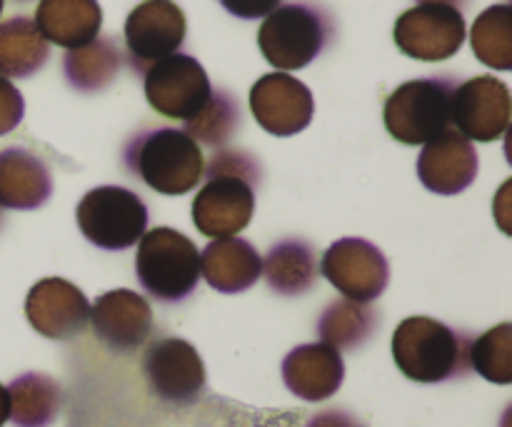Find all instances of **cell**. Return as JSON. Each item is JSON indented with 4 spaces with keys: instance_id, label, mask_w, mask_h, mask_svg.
I'll list each match as a JSON object with an SVG mask.
<instances>
[{
    "instance_id": "obj_1",
    "label": "cell",
    "mask_w": 512,
    "mask_h": 427,
    "mask_svg": "<svg viewBox=\"0 0 512 427\" xmlns=\"http://www.w3.org/2000/svg\"><path fill=\"white\" fill-rule=\"evenodd\" d=\"M470 343L473 338L468 333L453 330L435 318L415 315L395 328L390 350L405 378L435 385L468 375Z\"/></svg>"
},
{
    "instance_id": "obj_2",
    "label": "cell",
    "mask_w": 512,
    "mask_h": 427,
    "mask_svg": "<svg viewBox=\"0 0 512 427\" xmlns=\"http://www.w3.org/2000/svg\"><path fill=\"white\" fill-rule=\"evenodd\" d=\"M125 168L155 193L185 195L203 180L205 158L185 130L155 128L130 140Z\"/></svg>"
},
{
    "instance_id": "obj_3",
    "label": "cell",
    "mask_w": 512,
    "mask_h": 427,
    "mask_svg": "<svg viewBox=\"0 0 512 427\" xmlns=\"http://www.w3.org/2000/svg\"><path fill=\"white\" fill-rule=\"evenodd\" d=\"M135 275L145 293L160 303H180L200 280V253L173 228H153L138 240Z\"/></svg>"
},
{
    "instance_id": "obj_4",
    "label": "cell",
    "mask_w": 512,
    "mask_h": 427,
    "mask_svg": "<svg viewBox=\"0 0 512 427\" xmlns=\"http://www.w3.org/2000/svg\"><path fill=\"white\" fill-rule=\"evenodd\" d=\"M333 38V23L318 5L288 3L265 15L258 30L263 58L280 73L313 63Z\"/></svg>"
},
{
    "instance_id": "obj_5",
    "label": "cell",
    "mask_w": 512,
    "mask_h": 427,
    "mask_svg": "<svg viewBox=\"0 0 512 427\" xmlns=\"http://www.w3.org/2000/svg\"><path fill=\"white\" fill-rule=\"evenodd\" d=\"M455 78L408 80L385 100L383 120L388 133L403 145H425L450 125V100Z\"/></svg>"
},
{
    "instance_id": "obj_6",
    "label": "cell",
    "mask_w": 512,
    "mask_h": 427,
    "mask_svg": "<svg viewBox=\"0 0 512 427\" xmlns=\"http://www.w3.org/2000/svg\"><path fill=\"white\" fill-rule=\"evenodd\" d=\"M78 228L103 250H128L148 233V205L138 193L120 185L88 190L78 205Z\"/></svg>"
},
{
    "instance_id": "obj_7",
    "label": "cell",
    "mask_w": 512,
    "mask_h": 427,
    "mask_svg": "<svg viewBox=\"0 0 512 427\" xmlns=\"http://www.w3.org/2000/svg\"><path fill=\"white\" fill-rule=\"evenodd\" d=\"M145 98L155 113L173 120H190L205 108L213 85L203 65L185 53H173L143 73Z\"/></svg>"
},
{
    "instance_id": "obj_8",
    "label": "cell",
    "mask_w": 512,
    "mask_h": 427,
    "mask_svg": "<svg viewBox=\"0 0 512 427\" xmlns=\"http://www.w3.org/2000/svg\"><path fill=\"white\" fill-rule=\"evenodd\" d=\"M465 18L453 5L423 3L405 10L395 20L393 38L400 53L423 63H440L453 58L465 43Z\"/></svg>"
},
{
    "instance_id": "obj_9",
    "label": "cell",
    "mask_w": 512,
    "mask_h": 427,
    "mask_svg": "<svg viewBox=\"0 0 512 427\" xmlns=\"http://www.w3.org/2000/svg\"><path fill=\"white\" fill-rule=\"evenodd\" d=\"M143 375L150 393L168 405L198 403L205 390V365L183 338H160L145 348Z\"/></svg>"
},
{
    "instance_id": "obj_10",
    "label": "cell",
    "mask_w": 512,
    "mask_h": 427,
    "mask_svg": "<svg viewBox=\"0 0 512 427\" xmlns=\"http://www.w3.org/2000/svg\"><path fill=\"white\" fill-rule=\"evenodd\" d=\"M320 273L345 300L355 303L378 300L390 280L385 255L363 238L335 240L320 260Z\"/></svg>"
},
{
    "instance_id": "obj_11",
    "label": "cell",
    "mask_w": 512,
    "mask_h": 427,
    "mask_svg": "<svg viewBox=\"0 0 512 427\" xmlns=\"http://www.w3.org/2000/svg\"><path fill=\"white\" fill-rule=\"evenodd\" d=\"M188 23L173 0H143L125 20V48L135 73L143 75L150 65L178 53Z\"/></svg>"
},
{
    "instance_id": "obj_12",
    "label": "cell",
    "mask_w": 512,
    "mask_h": 427,
    "mask_svg": "<svg viewBox=\"0 0 512 427\" xmlns=\"http://www.w3.org/2000/svg\"><path fill=\"white\" fill-rule=\"evenodd\" d=\"M450 123L470 143H493L510 125V90L493 75H478L455 85L450 100Z\"/></svg>"
},
{
    "instance_id": "obj_13",
    "label": "cell",
    "mask_w": 512,
    "mask_h": 427,
    "mask_svg": "<svg viewBox=\"0 0 512 427\" xmlns=\"http://www.w3.org/2000/svg\"><path fill=\"white\" fill-rule=\"evenodd\" d=\"M255 213V188L235 175H213L193 200V223L205 238H235Z\"/></svg>"
},
{
    "instance_id": "obj_14",
    "label": "cell",
    "mask_w": 512,
    "mask_h": 427,
    "mask_svg": "<svg viewBox=\"0 0 512 427\" xmlns=\"http://www.w3.org/2000/svg\"><path fill=\"white\" fill-rule=\"evenodd\" d=\"M250 110L263 130L278 138L300 133L315 113L313 93L288 73H268L250 88Z\"/></svg>"
},
{
    "instance_id": "obj_15",
    "label": "cell",
    "mask_w": 512,
    "mask_h": 427,
    "mask_svg": "<svg viewBox=\"0 0 512 427\" xmlns=\"http://www.w3.org/2000/svg\"><path fill=\"white\" fill-rule=\"evenodd\" d=\"M25 318L43 338L70 340L90 323V303L70 280L45 278L30 288L25 298Z\"/></svg>"
},
{
    "instance_id": "obj_16",
    "label": "cell",
    "mask_w": 512,
    "mask_h": 427,
    "mask_svg": "<svg viewBox=\"0 0 512 427\" xmlns=\"http://www.w3.org/2000/svg\"><path fill=\"white\" fill-rule=\"evenodd\" d=\"M90 325L108 350L128 355L143 348L153 333V310L133 290H110L90 305Z\"/></svg>"
},
{
    "instance_id": "obj_17",
    "label": "cell",
    "mask_w": 512,
    "mask_h": 427,
    "mask_svg": "<svg viewBox=\"0 0 512 427\" xmlns=\"http://www.w3.org/2000/svg\"><path fill=\"white\" fill-rule=\"evenodd\" d=\"M478 150L458 130H443L425 143L418 158V178L430 193L458 195L478 178Z\"/></svg>"
},
{
    "instance_id": "obj_18",
    "label": "cell",
    "mask_w": 512,
    "mask_h": 427,
    "mask_svg": "<svg viewBox=\"0 0 512 427\" xmlns=\"http://www.w3.org/2000/svg\"><path fill=\"white\" fill-rule=\"evenodd\" d=\"M345 378V363L335 348L325 343L298 345L283 360V383L295 398L320 403L333 398Z\"/></svg>"
},
{
    "instance_id": "obj_19",
    "label": "cell",
    "mask_w": 512,
    "mask_h": 427,
    "mask_svg": "<svg viewBox=\"0 0 512 427\" xmlns=\"http://www.w3.org/2000/svg\"><path fill=\"white\" fill-rule=\"evenodd\" d=\"M263 273V258L243 238L210 240L200 253V275L218 293H245L258 283Z\"/></svg>"
},
{
    "instance_id": "obj_20",
    "label": "cell",
    "mask_w": 512,
    "mask_h": 427,
    "mask_svg": "<svg viewBox=\"0 0 512 427\" xmlns=\"http://www.w3.org/2000/svg\"><path fill=\"white\" fill-rule=\"evenodd\" d=\"M53 195L48 165L25 148L0 150V208L35 210Z\"/></svg>"
},
{
    "instance_id": "obj_21",
    "label": "cell",
    "mask_w": 512,
    "mask_h": 427,
    "mask_svg": "<svg viewBox=\"0 0 512 427\" xmlns=\"http://www.w3.org/2000/svg\"><path fill=\"white\" fill-rule=\"evenodd\" d=\"M33 23L48 43L75 50L98 38L103 10L98 0H40Z\"/></svg>"
},
{
    "instance_id": "obj_22",
    "label": "cell",
    "mask_w": 512,
    "mask_h": 427,
    "mask_svg": "<svg viewBox=\"0 0 512 427\" xmlns=\"http://www.w3.org/2000/svg\"><path fill=\"white\" fill-rule=\"evenodd\" d=\"M263 273L270 290L283 298L305 295L318 280V258L315 248L305 240L288 238L270 248L263 260Z\"/></svg>"
},
{
    "instance_id": "obj_23",
    "label": "cell",
    "mask_w": 512,
    "mask_h": 427,
    "mask_svg": "<svg viewBox=\"0 0 512 427\" xmlns=\"http://www.w3.org/2000/svg\"><path fill=\"white\" fill-rule=\"evenodd\" d=\"M50 43L40 35L35 23L25 15L0 23V75L3 78H30L45 65Z\"/></svg>"
},
{
    "instance_id": "obj_24",
    "label": "cell",
    "mask_w": 512,
    "mask_h": 427,
    "mask_svg": "<svg viewBox=\"0 0 512 427\" xmlns=\"http://www.w3.org/2000/svg\"><path fill=\"white\" fill-rule=\"evenodd\" d=\"M10 415L15 427H50L60 413V385L50 375L25 373L8 385Z\"/></svg>"
},
{
    "instance_id": "obj_25",
    "label": "cell",
    "mask_w": 512,
    "mask_h": 427,
    "mask_svg": "<svg viewBox=\"0 0 512 427\" xmlns=\"http://www.w3.org/2000/svg\"><path fill=\"white\" fill-rule=\"evenodd\" d=\"M120 63L123 58H120L115 38H95L93 43L65 53L63 73L70 88L80 93H98L113 83Z\"/></svg>"
},
{
    "instance_id": "obj_26",
    "label": "cell",
    "mask_w": 512,
    "mask_h": 427,
    "mask_svg": "<svg viewBox=\"0 0 512 427\" xmlns=\"http://www.w3.org/2000/svg\"><path fill=\"white\" fill-rule=\"evenodd\" d=\"M378 310L370 303H355V300H335L318 318L320 343L340 350H355L370 340L378 330Z\"/></svg>"
},
{
    "instance_id": "obj_27",
    "label": "cell",
    "mask_w": 512,
    "mask_h": 427,
    "mask_svg": "<svg viewBox=\"0 0 512 427\" xmlns=\"http://www.w3.org/2000/svg\"><path fill=\"white\" fill-rule=\"evenodd\" d=\"M470 45L480 63L495 70L512 68V8L508 3L490 5L470 28Z\"/></svg>"
},
{
    "instance_id": "obj_28",
    "label": "cell",
    "mask_w": 512,
    "mask_h": 427,
    "mask_svg": "<svg viewBox=\"0 0 512 427\" xmlns=\"http://www.w3.org/2000/svg\"><path fill=\"white\" fill-rule=\"evenodd\" d=\"M240 128V105L238 98L228 90H215L210 100L195 118L185 120V133L195 143L210 145V148H223Z\"/></svg>"
},
{
    "instance_id": "obj_29",
    "label": "cell",
    "mask_w": 512,
    "mask_h": 427,
    "mask_svg": "<svg viewBox=\"0 0 512 427\" xmlns=\"http://www.w3.org/2000/svg\"><path fill=\"white\" fill-rule=\"evenodd\" d=\"M470 368L488 383H512V325L500 323L470 343Z\"/></svg>"
},
{
    "instance_id": "obj_30",
    "label": "cell",
    "mask_w": 512,
    "mask_h": 427,
    "mask_svg": "<svg viewBox=\"0 0 512 427\" xmlns=\"http://www.w3.org/2000/svg\"><path fill=\"white\" fill-rule=\"evenodd\" d=\"M203 175L205 178H213V175H235V178L248 180L255 188V185L260 183V165L258 160L250 153H245V150L223 148L208 160Z\"/></svg>"
},
{
    "instance_id": "obj_31",
    "label": "cell",
    "mask_w": 512,
    "mask_h": 427,
    "mask_svg": "<svg viewBox=\"0 0 512 427\" xmlns=\"http://www.w3.org/2000/svg\"><path fill=\"white\" fill-rule=\"evenodd\" d=\"M25 100L20 90L10 83L8 78L0 75V135H8L23 120Z\"/></svg>"
},
{
    "instance_id": "obj_32",
    "label": "cell",
    "mask_w": 512,
    "mask_h": 427,
    "mask_svg": "<svg viewBox=\"0 0 512 427\" xmlns=\"http://www.w3.org/2000/svg\"><path fill=\"white\" fill-rule=\"evenodd\" d=\"M220 5L240 20H258L273 13L280 0H220Z\"/></svg>"
},
{
    "instance_id": "obj_33",
    "label": "cell",
    "mask_w": 512,
    "mask_h": 427,
    "mask_svg": "<svg viewBox=\"0 0 512 427\" xmlns=\"http://www.w3.org/2000/svg\"><path fill=\"white\" fill-rule=\"evenodd\" d=\"M305 427H365L355 415L345 413V410H323L315 418L308 420Z\"/></svg>"
},
{
    "instance_id": "obj_34",
    "label": "cell",
    "mask_w": 512,
    "mask_h": 427,
    "mask_svg": "<svg viewBox=\"0 0 512 427\" xmlns=\"http://www.w3.org/2000/svg\"><path fill=\"white\" fill-rule=\"evenodd\" d=\"M8 415H10V403H8V390L0 385V427L8 423Z\"/></svg>"
},
{
    "instance_id": "obj_35",
    "label": "cell",
    "mask_w": 512,
    "mask_h": 427,
    "mask_svg": "<svg viewBox=\"0 0 512 427\" xmlns=\"http://www.w3.org/2000/svg\"><path fill=\"white\" fill-rule=\"evenodd\" d=\"M423 3H438V5H453V8H463L465 3H468V0H418V5H423Z\"/></svg>"
},
{
    "instance_id": "obj_36",
    "label": "cell",
    "mask_w": 512,
    "mask_h": 427,
    "mask_svg": "<svg viewBox=\"0 0 512 427\" xmlns=\"http://www.w3.org/2000/svg\"><path fill=\"white\" fill-rule=\"evenodd\" d=\"M0 13H3V0H0Z\"/></svg>"
},
{
    "instance_id": "obj_37",
    "label": "cell",
    "mask_w": 512,
    "mask_h": 427,
    "mask_svg": "<svg viewBox=\"0 0 512 427\" xmlns=\"http://www.w3.org/2000/svg\"><path fill=\"white\" fill-rule=\"evenodd\" d=\"M0 225H3V213H0Z\"/></svg>"
}]
</instances>
